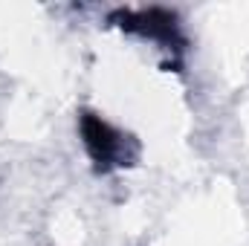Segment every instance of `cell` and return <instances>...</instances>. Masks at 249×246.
Segmentation results:
<instances>
[{
  "label": "cell",
  "instance_id": "6da1fadb",
  "mask_svg": "<svg viewBox=\"0 0 249 246\" xmlns=\"http://www.w3.org/2000/svg\"><path fill=\"white\" fill-rule=\"evenodd\" d=\"M81 136H84V145H87L93 162L102 165V171L116 168V165H127V159H130L127 139L116 127H110L105 119L87 113L81 119Z\"/></svg>",
  "mask_w": 249,
  "mask_h": 246
}]
</instances>
